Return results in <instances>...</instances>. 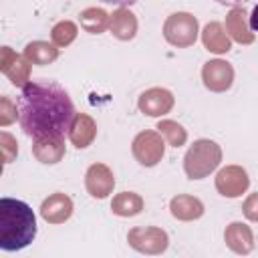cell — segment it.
<instances>
[{
	"instance_id": "cell-1",
	"label": "cell",
	"mask_w": 258,
	"mask_h": 258,
	"mask_svg": "<svg viewBox=\"0 0 258 258\" xmlns=\"http://www.w3.org/2000/svg\"><path fill=\"white\" fill-rule=\"evenodd\" d=\"M16 105L20 127L32 139L69 133L77 115L69 93L54 81H28Z\"/></svg>"
},
{
	"instance_id": "cell-2",
	"label": "cell",
	"mask_w": 258,
	"mask_h": 258,
	"mask_svg": "<svg viewBox=\"0 0 258 258\" xmlns=\"http://www.w3.org/2000/svg\"><path fill=\"white\" fill-rule=\"evenodd\" d=\"M36 238V216L32 208L14 198H0V250L16 252Z\"/></svg>"
},
{
	"instance_id": "cell-3",
	"label": "cell",
	"mask_w": 258,
	"mask_h": 258,
	"mask_svg": "<svg viewBox=\"0 0 258 258\" xmlns=\"http://www.w3.org/2000/svg\"><path fill=\"white\" fill-rule=\"evenodd\" d=\"M222 161V147L212 139H198L183 155V169L189 179H204L218 169Z\"/></svg>"
},
{
	"instance_id": "cell-4",
	"label": "cell",
	"mask_w": 258,
	"mask_h": 258,
	"mask_svg": "<svg viewBox=\"0 0 258 258\" xmlns=\"http://www.w3.org/2000/svg\"><path fill=\"white\" fill-rule=\"evenodd\" d=\"M200 24L189 12H173L163 22V38L177 48H187L198 40Z\"/></svg>"
},
{
	"instance_id": "cell-5",
	"label": "cell",
	"mask_w": 258,
	"mask_h": 258,
	"mask_svg": "<svg viewBox=\"0 0 258 258\" xmlns=\"http://www.w3.org/2000/svg\"><path fill=\"white\" fill-rule=\"evenodd\" d=\"M131 153L137 159L139 165L143 167H153L163 159L165 153V139L161 137L159 131H151L145 129L141 133L135 135L133 143H131Z\"/></svg>"
},
{
	"instance_id": "cell-6",
	"label": "cell",
	"mask_w": 258,
	"mask_h": 258,
	"mask_svg": "<svg viewBox=\"0 0 258 258\" xmlns=\"http://www.w3.org/2000/svg\"><path fill=\"white\" fill-rule=\"evenodd\" d=\"M127 242L133 250H137L141 254H161L169 246L167 232L161 228H155V226L131 228L127 234Z\"/></svg>"
},
{
	"instance_id": "cell-7",
	"label": "cell",
	"mask_w": 258,
	"mask_h": 258,
	"mask_svg": "<svg viewBox=\"0 0 258 258\" xmlns=\"http://www.w3.org/2000/svg\"><path fill=\"white\" fill-rule=\"evenodd\" d=\"M248 185L250 177L242 165H226L216 175V189L224 198H240Z\"/></svg>"
},
{
	"instance_id": "cell-8",
	"label": "cell",
	"mask_w": 258,
	"mask_h": 258,
	"mask_svg": "<svg viewBox=\"0 0 258 258\" xmlns=\"http://www.w3.org/2000/svg\"><path fill=\"white\" fill-rule=\"evenodd\" d=\"M30 60L24 54H16L10 46H2L0 50V71L8 77L14 87H24L30 81Z\"/></svg>"
},
{
	"instance_id": "cell-9",
	"label": "cell",
	"mask_w": 258,
	"mask_h": 258,
	"mask_svg": "<svg viewBox=\"0 0 258 258\" xmlns=\"http://www.w3.org/2000/svg\"><path fill=\"white\" fill-rule=\"evenodd\" d=\"M202 81L204 87L210 89L212 93H224L234 83V67L222 58L208 60L202 67Z\"/></svg>"
},
{
	"instance_id": "cell-10",
	"label": "cell",
	"mask_w": 258,
	"mask_h": 258,
	"mask_svg": "<svg viewBox=\"0 0 258 258\" xmlns=\"http://www.w3.org/2000/svg\"><path fill=\"white\" fill-rule=\"evenodd\" d=\"M173 95L163 87H151L139 95L137 109L147 117H163L173 109Z\"/></svg>"
},
{
	"instance_id": "cell-11",
	"label": "cell",
	"mask_w": 258,
	"mask_h": 258,
	"mask_svg": "<svg viewBox=\"0 0 258 258\" xmlns=\"http://www.w3.org/2000/svg\"><path fill=\"white\" fill-rule=\"evenodd\" d=\"M85 187L91 198L95 200H105L109 194H113L115 187V175L109 165L105 163H93L89 165L85 173Z\"/></svg>"
},
{
	"instance_id": "cell-12",
	"label": "cell",
	"mask_w": 258,
	"mask_h": 258,
	"mask_svg": "<svg viewBox=\"0 0 258 258\" xmlns=\"http://www.w3.org/2000/svg\"><path fill=\"white\" fill-rule=\"evenodd\" d=\"M40 216L46 224H62L73 216V200L62 191L50 194L40 204Z\"/></svg>"
},
{
	"instance_id": "cell-13",
	"label": "cell",
	"mask_w": 258,
	"mask_h": 258,
	"mask_svg": "<svg viewBox=\"0 0 258 258\" xmlns=\"http://www.w3.org/2000/svg\"><path fill=\"white\" fill-rule=\"evenodd\" d=\"M224 28L228 32V36L240 44H252L254 42V32L250 28L248 22V12L244 10V6H234L228 14H226V22Z\"/></svg>"
},
{
	"instance_id": "cell-14",
	"label": "cell",
	"mask_w": 258,
	"mask_h": 258,
	"mask_svg": "<svg viewBox=\"0 0 258 258\" xmlns=\"http://www.w3.org/2000/svg\"><path fill=\"white\" fill-rule=\"evenodd\" d=\"M32 155L46 165H54L64 157V135L32 139Z\"/></svg>"
},
{
	"instance_id": "cell-15",
	"label": "cell",
	"mask_w": 258,
	"mask_h": 258,
	"mask_svg": "<svg viewBox=\"0 0 258 258\" xmlns=\"http://www.w3.org/2000/svg\"><path fill=\"white\" fill-rule=\"evenodd\" d=\"M97 137V123L91 115L87 113H77L71 129H69V141L77 147V149H85L89 147Z\"/></svg>"
},
{
	"instance_id": "cell-16",
	"label": "cell",
	"mask_w": 258,
	"mask_h": 258,
	"mask_svg": "<svg viewBox=\"0 0 258 258\" xmlns=\"http://www.w3.org/2000/svg\"><path fill=\"white\" fill-rule=\"evenodd\" d=\"M224 242L236 254H250L254 248V234H252L250 226H246L242 222H232L230 226H226Z\"/></svg>"
},
{
	"instance_id": "cell-17",
	"label": "cell",
	"mask_w": 258,
	"mask_h": 258,
	"mask_svg": "<svg viewBox=\"0 0 258 258\" xmlns=\"http://www.w3.org/2000/svg\"><path fill=\"white\" fill-rule=\"evenodd\" d=\"M204 204L202 200H198L196 196H187V194H177L175 198H171L169 202V212L175 220L181 222H191L204 216Z\"/></svg>"
},
{
	"instance_id": "cell-18",
	"label": "cell",
	"mask_w": 258,
	"mask_h": 258,
	"mask_svg": "<svg viewBox=\"0 0 258 258\" xmlns=\"http://www.w3.org/2000/svg\"><path fill=\"white\" fill-rule=\"evenodd\" d=\"M202 44L214 54H226L232 48V40L222 22H208L202 30Z\"/></svg>"
},
{
	"instance_id": "cell-19",
	"label": "cell",
	"mask_w": 258,
	"mask_h": 258,
	"mask_svg": "<svg viewBox=\"0 0 258 258\" xmlns=\"http://www.w3.org/2000/svg\"><path fill=\"white\" fill-rule=\"evenodd\" d=\"M109 30L119 40H131V38H135V34H137V18H135V14L127 6H119L111 14Z\"/></svg>"
},
{
	"instance_id": "cell-20",
	"label": "cell",
	"mask_w": 258,
	"mask_h": 258,
	"mask_svg": "<svg viewBox=\"0 0 258 258\" xmlns=\"http://www.w3.org/2000/svg\"><path fill=\"white\" fill-rule=\"evenodd\" d=\"M24 56L32 62V64H38V67H44V64H50L58 58V46L56 44H50L46 40H32L24 46Z\"/></svg>"
},
{
	"instance_id": "cell-21",
	"label": "cell",
	"mask_w": 258,
	"mask_h": 258,
	"mask_svg": "<svg viewBox=\"0 0 258 258\" xmlns=\"http://www.w3.org/2000/svg\"><path fill=\"white\" fill-rule=\"evenodd\" d=\"M111 210L115 216H121V218H133L137 214H141L143 210V198L135 191H121V194H115L113 196V202H111Z\"/></svg>"
},
{
	"instance_id": "cell-22",
	"label": "cell",
	"mask_w": 258,
	"mask_h": 258,
	"mask_svg": "<svg viewBox=\"0 0 258 258\" xmlns=\"http://www.w3.org/2000/svg\"><path fill=\"white\" fill-rule=\"evenodd\" d=\"M79 22H81V28L87 30L89 34H101L109 28V22H111V16L103 10V8H85L81 14H79Z\"/></svg>"
},
{
	"instance_id": "cell-23",
	"label": "cell",
	"mask_w": 258,
	"mask_h": 258,
	"mask_svg": "<svg viewBox=\"0 0 258 258\" xmlns=\"http://www.w3.org/2000/svg\"><path fill=\"white\" fill-rule=\"evenodd\" d=\"M155 129L161 133V137H163L171 147H181V145L187 141V131H185L183 125H179L177 121L161 119Z\"/></svg>"
},
{
	"instance_id": "cell-24",
	"label": "cell",
	"mask_w": 258,
	"mask_h": 258,
	"mask_svg": "<svg viewBox=\"0 0 258 258\" xmlns=\"http://www.w3.org/2000/svg\"><path fill=\"white\" fill-rule=\"evenodd\" d=\"M79 34V28L73 20H60L52 26L50 30V38H52V44H56L58 48H64L69 46Z\"/></svg>"
},
{
	"instance_id": "cell-25",
	"label": "cell",
	"mask_w": 258,
	"mask_h": 258,
	"mask_svg": "<svg viewBox=\"0 0 258 258\" xmlns=\"http://www.w3.org/2000/svg\"><path fill=\"white\" fill-rule=\"evenodd\" d=\"M0 145H2L4 163H10V161L16 157V153H18V143H16V139H14L10 133L2 131V133H0Z\"/></svg>"
},
{
	"instance_id": "cell-26",
	"label": "cell",
	"mask_w": 258,
	"mask_h": 258,
	"mask_svg": "<svg viewBox=\"0 0 258 258\" xmlns=\"http://www.w3.org/2000/svg\"><path fill=\"white\" fill-rule=\"evenodd\" d=\"M16 107L18 105H12V101L6 95L0 99V125L6 127V125H10L16 119V111H18Z\"/></svg>"
},
{
	"instance_id": "cell-27",
	"label": "cell",
	"mask_w": 258,
	"mask_h": 258,
	"mask_svg": "<svg viewBox=\"0 0 258 258\" xmlns=\"http://www.w3.org/2000/svg\"><path fill=\"white\" fill-rule=\"evenodd\" d=\"M242 212H244L246 220H250V222H258V191L250 194V196L244 200V204H242Z\"/></svg>"
},
{
	"instance_id": "cell-28",
	"label": "cell",
	"mask_w": 258,
	"mask_h": 258,
	"mask_svg": "<svg viewBox=\"0 0 258 258\" xmlns=\"http://www.w3.org/2000/svg\"><path fill=\"white\" fill-rule=\"evenodd\" d=\"M248 22H250V28H252V32H258V4L254 6L252 14L248 16Z\"/></svg>"
},
{
	"instance_id": "cell-29",
	"label": "cell",
	"mask_w": 258,
	"mask_h": 258,
	"mask_svg": "<svg viewBox=\"0 0 258 258\" xmlns=\"http://www.w3.org/2000/svg\"><path fill=\"white\" fill-rule=\"evenodd\" d=\"M218 4H224V6H244L246 2H250V0H216Z\"/></svg>"
},
{
	"instance_id": "cell-30",
	"label": "cell",
	"mask_w": 258,
	"mask_h": 258,
	"mask_svg": "<svg viewBox=\"0 0 258 258\" xmlns=\"http://www.w3.org/2000/svg\"><path fill=\"white\" fill-rule=\"evenodd\" d=\"M101 2H107V4H117V6H131V4H135L137 0H101Z\"/></svg>"
}]
</instances>
